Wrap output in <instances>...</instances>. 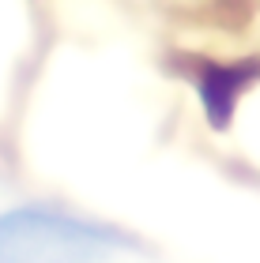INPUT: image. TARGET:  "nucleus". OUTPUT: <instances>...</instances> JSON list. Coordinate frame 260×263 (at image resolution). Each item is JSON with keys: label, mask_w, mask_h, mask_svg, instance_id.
<instances>
[{"label": "nucleus", "mask_w": 260, "mask_h": 263, "mask_svg": "<svg viewBox=\"0 0 260 263\" xmlns=\"http://www.w3.org/2000/svg\"><path fill=\"white\" fill-rule=\"evenodd\" d=\"M136 248L110 222L61 203H15L0 211V263H113Z\"/></svg>", "instance_id": "1"}]
</instances>
